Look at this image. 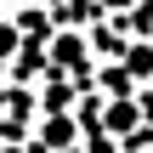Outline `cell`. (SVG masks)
I'll return each mask as SVG.
<instances>
[{
	"instance_id": "3",
	"label": "cell",
	"mask_w": 153,
	"mask_h": 153,
	"mask_svg": "<svg viewBox=\"0 0 153 153\" xmlns=\"http://www.w3.org/2000/svg\"><path fill=\"white\" fill-rule=\"evenodd\" d=\"M0 6H23V0H0Z\"/></svg>"
},
{
	"instance_id": "2",
	"label": "cell",
	"mask_w": 153,
	"mask_h": 153,
	"mask_svg": "<svg viewBox=\"0 0 153 153\" xmlns=\"http://www.w3.org/2000/svg\"><path fill=\"white\" fill-rule=\"evenodd\" d=\"M17 51H23V34H17V23H11V17H0V62H6V57H17Z\"/></svg>"
},
{
	"instance_id": "1",
	"label": "cell",
	"mask_w": 153,
	"mask_h": 153,
	"mask_svg": "<svg viewBox=\"0 0 153 153\" xmlns=\"http://www.w3.org/2000/svg\"><path fill=\"white\" fill-rule=\"evenodd\" d=\"M74 142H79V119H74L68 108L45 114V119H40V131H34V148H45V153H68Z\"/></svg>"
}]
</instances>
